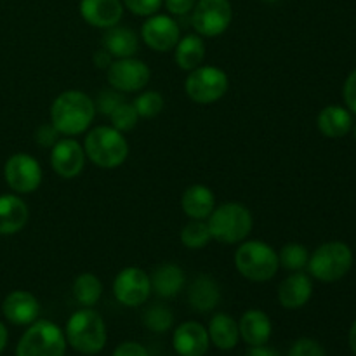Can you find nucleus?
Instances as JSON below:
<instances>
[{"label":"nucleus","mask_w":356,"mask_h":356,"mask_svg":"<svg viewBox=\"0 0 356 356\" xmlns=\"http://www.w3.org/2000/svg\"><path fill=\"white\" fill-rule=\"evenodd\" d=\"M66 336L56 323L35 320L17 343V356H65Z\"/></svg>","instance_id":"7"},{"label":"nucleus","mask_w":356,"mask_h":356,"mask_svg":"<svg viewBox=\"0 0 356 356\" xmlns=\"http://www.w3.org/2000/svg\"><path fill=\"white\" fill-rule=\"evenodd\" d=\"M132 104H134L139 118H155L162 113L165 101L159 90H145L136 97Z\"/></svg>","instance_id":"32"},{"label":"nucleus","mask_w":356,"mask_h":356,"mask_svg":"<svg viewBox=\"0 0 356 356\" xmlns=\"http://www.w3.org/2000/svg\"><path fill=\"white\" fill-rule=\"evenodd\" d=\"M163 3L172 16H186L193 10L197 0H163Z\"/></svg>","instance_id":"39"},{"label":"nucleus","mask_w":356,"mask_h":356,"mask_svg":"<svg viewBox=\"0 0 356 356\" xmlns=\"http://www.w3.org/2000/svg\"><path fill=\"white\" fill-rule=\"evenodd\" d=\"M181 242L186 249L200 250L205 249L212 242L211 229H209L207 219H191L183 229H181Z\"/></svg>","instance_id":"29"},{"label":"nucleus","mask_w":356,"mask_h":356,"mask_svg":"<svg viewBox=\"0 0 356 356\" xmlns=\"http://www.w3.org/2000/svg\"><path fill=\"white\" fill-rule=\"evenodd\" d=\"M235 266L250 282H268L277 275L278 252L261 240H243L235 252Z\"/></svg>","instance_id":"5"},{"label":"nucleus","mask_w":356,"mask_h":356,"mask_svg":"<svg viewBox=\"0 0 356 356\" xmlns=\"http://www.w3.org/2000/svg\"><path fill=\"white\" fill-rule=\"evenodd\" d=\"M73 298L83 308H92L103 296V284L94 273H82L73 282Z\"/></svg>","instance_id":"28"},{"label":"nucleus","mask_w":356,"mask_h":356,"mask_svg":"<svg viewBox=\"0 0 356 356\" xmlns=\"http://www.w3.org/2000/svg\"><path fill=\"white\" fill-rule=\"evenodd\" d=\"M79 9L86 23L103 30L118 24L124 16L122 0H80Z\"/></svg>","instance_id":"16"},{"label":"nucleus","mask_w":356,"mask_h":356,"mask_svg":"<svg viewBox=\"0 0 356 356\" xmlns=\"http://www.w3.org/2000/svg\"><path fill=\"white\" fill-rule=\"evenodd\" d=\"M92 61H94V65L97 66V68L108 70V66L113 63V58H111V54L106 51V49H99V51L94 52Z\"/></svg>","instance_id":"41"},{"label":"nucleus","mask_w":356,"mask_h":356,"mask_svg":"<svg viewBox=\"0 0 356 356\" xmlns=\"http://www.w3.org/2000/svg\"><path fill=\"white\" fill-rule=\"evenodd\" d=\"M143 323H145L146 329H149L152 332L163 334L172 327L174 323V315L167 306L163 305H153L152 308H148L143 316Z\"/></svg>","instance_id":"31"},{"label":"nucleus","mask_w":356,"mask_h":356,"mask_svg":"<svg viewBox=\"0 0 356 356\" xmlns=\"http://www.w3.org/2000/svg\"><path fill=\"white\" fill-rule=\"evenodd\" d=\"M113 356H149V353L143 344L127 341V343H122L120 346H117V350L113 351Z\"/></svg>","instance_id":"40"},{"label":"nucleus","mask_w":356,"mask_h":356,"mask_svg":"<svg viewBox=\"0 0 356 356\" xmlns=\"http://www.w3.org/2000/svg\"><path fill=\"white\" fill-rule=\"evenodd\" d=\"M172 346L179 356H204L211 346V339L202 323L184 322L174 330Z\"/></svg>","instance_id":"15"},{"label":"nucleus","mask_w":356,"mask_h":356,"mask_svg":"<svg viewBox=\"0 0 356 356\" xmlns=\"http://www.w3.org/2000/svg\"><path fill=\"white\" fill-rule=\"evenodd\" d=\"M141 38L149 49L156 52L172 51L181 38L176 19L167 14H153L141 26Z\"/></svg>","instance_id":"13"},{"label":"nucleus","mask_w":356,"mask_h":356,"mask_svg":"<svg viewBox=\"0 0 356 356\" xmlns=\"http://www.w3.org/2000/svg\"><path fill=\"white\" fill-rule=\"evenodd\" d=\"M212 240L225 245L242 243L250 235L254 226L252 214L240 202H226L216 207L207 218Z\"/></svg>","instance_id":"3"},{"label":"nucleus","mask_w":356,"mask_h":356,"mask_svg":"<svg viewBox=\"0 0 356 356\" xmlns=\"http://www.w3.org/2000/svg\"><path fill=\"white\" fill-rule=\"evenodd\" d=\"M207 332L211 343L222 351L233 350L238 344V323L226 313H218V315L212 316Z\"/></svg>","instance_id":"26"},{"label":"nucleus","mask_w":356,"mask_h":356,"mask_svg":"<svg viewBox=\"0 0 356 356\" xmlns=\"http://www.w3.org/2000/svg\"><path fill=\"white\" fill-rule=\"evenodd\" d=\"M7 329H6V325H3L2 322H0V353H2L3 351V348H6V344H7Z\"/></svg>","instance_id":"44"},{"label":"nucleus","mask_w":356,"mask_h":356,"mask_svg":"<svg viewBox=\"0 0 356 356\" xmlns=\"http://www.w3.org/2000/svg\"><path fill=\"white\" fill-rule=\"evenodd\" d=\"M30 211L17 195H0V235H16L26 226Z\"/></svg>","instance_id":"19"},{"label":"nucleus","mask_w":356,"mask_h":356,"mask_svg":"<svg viewBox=\"0 0 356 356\" xmlns=\"http://www.w3.org/2000/svg\"><path fill=\"white\" fill-rule=\"evenodd\" d=\"M263 2H268V3H275V2H280V0H263Z\"/></svg>","instance_id":"46"},{"label":"nucleus","mask_w":356,"mask_h":356,"mask_svg":"<svg viewBox=\"0 0 356 356\" xmlns=\"http://www.w3.org/2000/svg\"><path fill=\"white\" fill-rule=\"evenodd\" d=\"M229 89V79L225 70L212 65H200L188 72L184 90L198 104H212L221 99Z\"/></svg>","instance_id":"8"},{"label":"nucleus","mask_w":356,"mask_h":356,"mask_svg":"<svg viewBox=\"0 0 356 356\" xmlns=\"http://www.w3.org/2000/svg\"><path fill=\"white\" fill-rule=\"evenodd\" d=\"M83 149L94 165L106 170L120 167L129 156V143L124 132L111 125H97L90 129L83 141Z\"/></svg>","instance_id":"2"},{"label":"nucleus","mask_w":356,"mask_h":356,"mask_svg":"<svg viewBox=\"0 0 356 356\" xmlns=\"http://www.w3.org/2000/svg\"><path fill=\"white\" fill-rule=\"evenodd\" d=\"M66 341L75 351L83 355H97L106 346V325L103 316L92 308L73 313L66 323Z\"/></svg>","instance_id":"4"},{"label":"nucleus","mask_w":356,"mask_h":356,"mask_svg":"<svg viewBox=\"0 0 356 356\" xmlns=\"http://www.w3.org/2000/svg\"><path fill=\"white\" fill-rule=\"evenodd\" d=\"M103 49H106L111 54V58H132L139 51V38L134 30L129 26H115L108 28L103 37Z\"/></svg>","instance_id":"25"},{"label":"nucleus","mask_w":356,"mask_h":356,"mask_svg":"<svg viewBox=\"0 0 356 356\" xmlns=\"http://www.w3.org/2000/svg\"><path fill=\"white\" fill-rule=\"evenodd\" d=\"M351 266H353V252L344 242L322 243L308 261L309 275L325 284H332L346 277Z\"/></svg>","instance_id":"6"},{"label":"nucleus","mask_w":356,"mask_h":356,"mask_svg":"<svg viewBox=\"0 0 356 356\" xmlns=\"http://www.w3.org/2000/svg\"><path fill=\"white\" fill-rule=\"evenodd\" d=\"M108 82L113 89L120 92H138L148 86L152 79V70L145 61L138 59L136 56L132 58L115 59L108 66Z\"/></svg>","instance_id":"12"},{"label":"nucleus","mask_w":356,"mask_h":356,"mask_svg":"<svg viewBox=\"0 0 356 356\" xmlns=\"http://www.w3.org/2000/svg\"><path fill=\"white\" fill-rule=\"evenodd\" d=\"M221 289L209 275H198L188 289V302L197 313H209L219 305Z\"/></svg>","instance_id":"21"},{"label":"nucleus","mask_w":356,"mask_h":356,"mask_svg":"<svg viewBox=\"0 0 356 356\" xmlns=\"http://www.w3.org/2000/svg\"><path fill=\"white\" fill-rule=\"evenodd\" d=\"M309 252L301 243H285L278 252V263L287 271H301L308 266Z\"/></svg>","instance_id":"30"},{"label":"nucleus","mask_w":356,"mask_h":356,"mask_svg":"<svg viewBox=\"0 0 356 356\" xmlns=\"http://www.w3.org/2000/svg\"><path fill=\"white\" fill-rule=\"evenodd\" d=\"M245 356H280V353L273 348H268L266 344H263V346H250Z\"/></svg>","instance_id":"42"},{"label":"nucleus","mask_w":356,"mask_h":356,"mask_svg":"<svg viewBox=\"0 0 356 356\" xmlns=\"http://www.w3.org/2000/svg\"><path fill=\"white\" fill-rule=\"evenodd\" d=\"M125 7L136 16H153L162 7L163 0H122Z\"/></svg>","instance_id":"36"},{"label":"nucleus","mask_w":356,"mask_h":356,"mask_svg":"<svg viewBox=\"0 0 356 356\" xmlns=\"http://www.w3.org/2000/svg\"><path fill=\"white\" fill-rule=\"evenodd\" d=\"M96 115V104L89 94L82 90H65L51 106V124L61 136H79L90 127Z\"/></svg>","instance_id":"1"},{"label":"nucleus","mask_w":356,"mask_h":356,"mask_svg":"<svg viewBox=\"0 0 356 356\" xmlns=\"http://www.w3.org/2000/svg\"><path fill=\"white\" fill-rule=\"evenodd\" d=\"M289 356H327L325 350L322 348V344L316 343L315 339H309V337H302L298 339L292 344Z\"/></svg>","instance_id":"35"},{"label":"nucleus","mask_w":356,"mask_h":356,"mask_svg":"<svg viewBox=\"0 0 356 356\" xmlns=\"http://www.w3.org/2000/svg\"><path fill=\"white\" fill-rule=\"evenodd\" d=\"M174 59H176L177 66L184 72L198 68L205 59L204 37H200L198 33H190L179 38V42L174 47Z\"/></svg>","instance_id":"27"},{"label":"nucleus","mask_w":356,"mask_h":356,"mask_svg":"<svg viewBox=\"0 0 356 356\" xmlns=\"http://www.w3.org/2000/svg\"><path fill=\"white\" fill-rule=\"evenodd\" d=\"M3 177L10 190L21 195H28L40 188L44 172L35 156L28 155V153H16L6 162Z\"/></svg>","instance_id":"10"},{"label":"nucleus","mask_w":356,"mask_h":356,"mask_svg":"<svg viewBox=\"0 0 356 356\" xmlns=\"http://www.w3.org/2000/svg\"><path fill=\"white\" fill-rule=\"evenodd\" d=\"M316 125L325 138L339 139L344 138L348 132H351L353 117H351V111L348 108L339 106V104H329L318 113Z\"/></svg>","instance_id":"23"},{"label":"nucleus","mask_w":356,"mask_h":356,"mask_svg":"<svg viewBox=\"0 0 356 356\" xmlns=\"http://www.w3.org/2000/svg\"><path fill=\"white\" fill-rule=\"evenodd\" d=\"M59 136L61 134L58 132V129L49 122V124L40 125V127L35 131V143L40 145L42 148H52V146L59 141Z\"/></svg>","instance_id":"37"},{"label":"nucleus","mask_w":356,"mask_h":356,"mask_svg":"<svg viewBox=\"0 0 356 356\" xmlns=\"http://www.w3.org/2000/svg\"><path fill=\"white\" fill-rule=\"evenodd\" d=\"M313 296V282L302 271H294L278 285V301L285 309H299L308 305Z\"/></svg>","instance_id":"18"},{"label":"nucleus","mask_w":356,"mask_h":356,"mask_svg":"<svg viewBox=\"0 0 356 356\" xmlns=\"http://www.w3.org/2000/svg\"><path fill=\"white\" fill-rule=\"evenodd\" d=\"M86 149L73 138H63L51 148V165L63 179H73L80 176L86 167Z\"/></svg>","instance_id":"14"},{"label":"nucleus","mask_w":356,"mask_h":356,"mask_svg":"<svg viewBox=\"0 0 356 356\" xmlns=\"http://www.w3.org/2000/svg\"><path fill=\"white\" fill-rule=\"evenodd\" d=\"M113 294L120 305L127 308H138L148 301L152 294L149 275L138 266H127L115 277Z\"/></svg>","instance_id":"11"},{"label":"nucleus","mask_w":356,"mask_h":356,"mask_svg":"<svg viewBox=\"0 0 356 356\" xmlns=\"http://www.w3.org/2000/svg\"><path fill=\"white\" fill-rule=\"evenodd\" d=\"M124 101H125L124 92H120V90H117L111 87V89L101 90L99 96H97L96 103L94 104H96V111H99V113L110 117L111 111H113L118 104L124 103Z\"/></svg>","instance_id":"34"},{"label":"nucleus","mask_w":356,"mask_h":356,"mask_svg":"<svg viewBox=\"0 0 356 356\" xmlns=\"http://www.w3.org/2000/svg\"><path fill=\"white\" fill-rule=\"evenodd\" d=\"M348 341H350V348L351 351L356 355V320L353 322V325H351L350 329V337H348Z\"/></svg>","instance_id":"43"},{"label":"nucleus","mask_w":356,"mask_h":356,"mask_svg":"<svg viewBox=\"0 0 356 356\" xmlns=\"http://www.w3.org/2000/svg\"><path fill=\"white\" fill-rule=\"evenodd\" d=\"M343 96H344V103H346L348 110L356 115V70H353V72L350 73V76H348L346 82H344Z\"/></svg>","instance_id":"38"},{"label":"nucleus","mask_w":356,"mask_h":356,"mask_svg":"<svg viewBox=\"0 0 356 356\" xmlns=\"http://www.w3.org/2000/svg\"><path fill=\"white\" fill-rule=\"evenodd\" d=\"M351 132H353V138L356 139V124H353V127H351Z\"/></svg>","instance_id":"45"},{"label":"nucleus","mask_w":356,"mask_h":356,"mask_svg":"<svg viewBox=\"0 0 356 356\" xmlns=\"http://www.w3.org/2000/svg\"><path fill=\"white\" fill-rule=\"evenodd\" d=\"M240 337L245 341L249 346H263L270 341L273 325H271L270 316L261 309H249L242 315L238 323Z\"/></svg>","instance_id":"22"},{"label":"nucleus","mask_w":356,"mask_h":356,"mask_svg":"<svg viewBox=\"0 0 356 356\" xmlns=\"http://www.w3.org/2000/svg\"><path fill=\"white\" fill-rule=\"evenodd\" d=\"M149 282H152V291L159 298L170 299L176 298L184 289V285H186V273L177 264L163 263L153 270V273L149 275Z\"/></svg>","instance_id":"20"},{"label":"nucleus","mask_w":356,"mask_h":356,"mask_svg":"<svg viewBox=\"0 0 356 356\" xmlns=\"http://www.w3.org/2000/svg\"><path fill=\"white\" fill-rule=\"evenodd\" d=\"M181 207L190 219H207L216 209V197L205 184H191L184 190Z\"/></svg>","instance_id":"24"},{"label":"nucleus","mask_w":356,"mask_h":356,"mask_svg":"<svg viewBox=\"0 0 356 356\" xmlns=\"http://www.w3.org/2000/svg\"><path fill=\"white\" fill-rule=\"evenodd\" d=\"M110 120H111V127H115L120 132H129L138 125L139 115L138 111H136L134 104L124 101V103L118 104V106L111 111Z\"/></svg>","instance_id":"33"},{"label":"nucleus","mask_w":356,"mask_h":356,"mask_svg":"<svg viewBox=\"0 0 356 356\" xmlns=\"http://www.w3.org/2000/svg\"><path fill=\"white\" fill-rule=\"evenodd\" d=\"M233 19L229 0H197L191 10V24L200 37L214 38L225 33Z\"/></svg>","instance_id":"9"},{"label":"nucleus","mask_w":356,"mask_h":356,"mask_svg":"<svg viewBox=\"0 0 356 356\" xmlns=\"http://www.w3.org/2000/svg\"><path fill=\"white\" fill-rule=\"evenodd\" d=\"M2 313L14 325H31L38 320L40 305L31 292L13 291L3 299Z\"/></svg>","instance_id":"17"}]
</instances>
